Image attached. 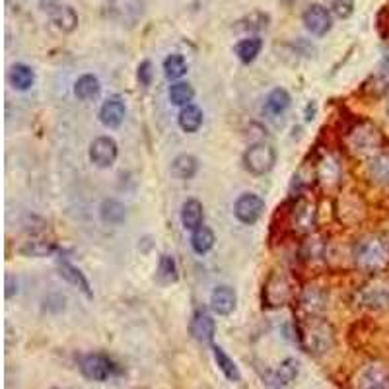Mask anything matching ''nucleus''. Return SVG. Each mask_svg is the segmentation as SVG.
<instances>
[{"instance_id": "7ed1b4c3", "label": "nucleus", "mask_w": 389, "mask_h": 389, "mask_svg": "<svg viewBox=\"0 0 389 389\" xmlns=\"http://www.w3.org/2000/svg\"><path fill=\"white\" fill-rule=\"evenodd\" d=\"M348 148L359 156H376L379 154V146H381V133L378 127L370 123H362L354 127L347 136Z\"/></svg>"}, {"instance_id": "5701e85b", "label": "nucleus", "mask_w": 389, "mask_h": 389, "mask_svg": "<svg viewBox=\"0 0 389 389\" xmlns=\"http://www.w3.org/2000/svg\"><path fill=\"white\" fill-rule=\"evenodd\" d=\"M215 232L208 228V226H199L197 230H193V234H191V246L193 249L199 253V255H205L208 253L212 247H215Z\"/></svg>"}, {"instance_id": "6ab92c4d", "label": "nucleus", "mask_w": 389, "mask_h": 389, "mask_svg": "<svg viewBox=\"0 0 389 389\" xmlns=\"http://www.w3.org/2000/svg\"><path fill=\"white\" fill-rule=\"evenodd\" d=\"M100 92H102V84H100V80L93 74H84L74 84V96L78 100H82V102L96 100L100 96Z\"/></svg>"}, {"instance_id": "20e7f679", "label": "nucleus", "mask_w": 389, "mask_h": 389, "mask_svg": "<svg viewBox=\"0 0 389 389\" xmlns=\"http://www.w3.org/2000/svg\"><path fill=\"white\" fill-rule=\"evenodd\" d=\"M277 164V150L266 143L251 144L244 154V165L249 174L265 175Z\"/></svg>"}, {"instance_id": "1a4fd4ad", "label": "nucleus", "mask_w": 389, "mask_h": 389, "mask_svg": "<svg viewBox=\"0 0 389 389\" xmlns=\"http://www.w3.org/2000/svg\"><path fill=\"white\" fill-rule=\"evenodd\" d=\"M302 20H304L306 30L309 33H314V35H318V37L325 35L331 30V26H333L331 12L323 4H311V6H307V10L304 12Z\"/></svg>"}, {"instance_id": "7c9ffc66", "label": "nucleus", "mask_w": 389, "mask_h": 389, "mask_svg": "<svg viewBox=\"0 0 389 389\" xmlns=\"http://www.w3.org/2000/svg\"><path fill=\"white\" fill-rule=\"evenodd\" d=\"M194 98V90L191 84L177 82L170 88V102L174 105H191Z\"/></svg>"}, {"instance_id": "c85d7f7f", "label": "nucleus", "mask_w": 389, "mask_h": 389, "mask_svg": "<svg viewBox=\"0 0 389 389\" xmlns=\"http://www.w3.org/2000/svg\"><path fill=\"white\" fill-rule=\"evenodd\" d=\"M164 74L165 78H170V80H179V78H183L185 74H187V61H185L183 55L174 53V55L165 57Z\"/></svg>"}, {"instance_id": "4be33fe9", "label": "nucleus", "mask_w": 389, "mask_h": 389, "mask_svg": "<svg viewBox=\"0 0 389 389\" xmlns=\"http://www.w3.org/2000/svg\"><path fill=\"white\" fill-rule=\"evenodd\" d=\"M290 107V93L284 88H275L266 96L263 109L269 115H282Z\"/></svg>"}, {"instance_id": "2f4dec72", "label": "nucleus", "mask_w": 389, "mask_h": 389, "mask_svg": "<svg viewBox=\"0 0 389 389\" xmlns=\"http://www.w3.org/2000/svg\"><path fill=\"white\" fill-rule=\"evenodd\" d=\"M338 175H341V168L333 160V158H323L319 162V179L325 185H333L338 181Z\"/></svg>"}, {"instance_id": "c9c22d12", "label": "nucleus", "mask_w": 389, "mask_h": 389, "mask_svg": "<svg viewBox=\"0 0 389 389\" xmlns=\"http://www.w3.org/2000/svg\"><path fill=\"white\" fill-rule=\"evenodd\" d=\"M266 21H269V16L266 14H263V12H253L251 16H247L246 20L237 21V24H242L239 26V30H263V28H266Z\"/></svg>"}, {"instance_id": "72a5a7b5", "label": "nucleus", "mask_w": 389, "mask_h": 389, "mask_svg": "<svg viewBox=\"0 0 389 389\" xmlns=\"http://www.w3.org/2000/svg\"><path fill=\"white\" fill-rule=\"evenodd\" d=\"M298 372H300V364L298 360L287 359L280 366L277 368V381L282 386H290L296 379Z\"/></svg>"}, {"instance_id": "9d476101", "label": "nucleus", "mask_w": 389, "mask_h": 389, "mask_svg": "<svg viewBox=\"0 0 389 389\" xmlns=\"http://www.w3.org/2000/svg\"><path fill=\"white\" fill-rule=\"evenodd\" d=\"M90 160L92 164H96L98 168H109L115 164L117 160V143L113 141L111 136H98L92 144H90Z\"/></svg>"}, {"instance_id": "f03ea898", "label": "nucleus", "mask_w": 389, "mask_h": 389, "mask_svg": "<svg viewBox=\"0 0 389 389\" xmlns=\"http://www.w3.org/2000/svg\"><path fill=\"white\" fill-rule=\"evenodd\" d=\"M300 341L307 352L325 354L333 347V329L323 319L309 318L300 327Z\"/></svg>"}, {"instance_id": "e433bc0d", "label": "nucleus", "mask_w": 389, "mask_h": 389, "mask_svg": "<svg viewBox=\"0 0 389 389\" xmlns=\"http://www.w3.org/2000/svg\"><path fill=\"white\" fill-rule=\"evenodd\" d=\"M138 82L143 84V86H150V82H152V62L150 61H143L141 62V66H138Z\"/></svg>"}, {"instance_id": "423d86ee", "label": "nucleus", "mask_w": 389, "mask_h": 389, "mask_svg": "<svg viewBox=\"0 0 389 389\" xmlns=\"http://www.w3.org/2000/svg\"><path fill=\"white\" fill-rule=\"evenodd\" d=\"M265 210V201L255 193H244L237 197L236 205H234V215L242 224H255L257 220L263 216Z\"/></svg>"}, {"instance_id": "39448f33", "label": "nucleus", "mask_w": 389, "mask_h": 389, "mask_svg": "<svg viewBox=\"0 0 389 389\" xmlns=\"http://www.w3.org/2000/svg\"><path fill=\"white\" fill-rule=\"evenodd\" d=\"M42 2V8L47 14L51 21L64 33H71L78 28V14L74 12L72 6L69 4H62L61 0H39Z\"/></svg>"}, {"instance_id": "dca6fc26", "label": "nucleus", "mask_w": 389, "mask_h": 389, "mask_svg": "<svg viewBox=\"0 0 389 389\" xmlns=\"http://www.w3.org/2000/svg\"><path fill=\"white\" fill-rule=\"evenodd\" d=\"M292 222L298 232H311L316 226V205L309 201H300L294 206L292 212Z\"/></svg>"}, {"instance_id": "f257e3e1", "label": "nucleus", "mask_w": 389, "mask_h": 389, "mask_svg": "<svg viewBox=\"0 0 389 389\" xmlns=\"http://www.w3.org/2000/svg\"><path fill=\"white\" fill-rule=\"evenodd\" d=\"M352 259L366 273H379L389 265V239L383 236H366L352 249Z\"/></svg>"}, {"instance_id": "bb28decb", "label": "nucleus", "mask_w": 389, "mask_h": 389, "mask_svg": "<svg viewBox=\"0 0 389 389\" xmlns=\"http://www.w3.org/2000/svg\"><path fill=\"white\" fill-rule=\"evenodd\" d=\"M212 350H215V360H216V364H218V368H220V372H222V374H224L226 378L230 379V381H234V383L239 381V379H242L239 368L236 366V362L226 354L224 348L215 347Z\"/></svg>"}, {"instance_id": "a211bd4d", "label": "nucleus", "mask_w": 389, "mask_h": 389, "mask_svg": "<svg viewBox=\"0 0 389 389\" xmlns=\"http://www.w3.org/2000/svg\"><path fill=\"white\" fill-rule=\"evenodd\" d=\"M368 175L374 183L389 185V154L379 152L372 156L368 162Z\"/></svg>"}, {"instance_id": "412c9836", "label": "nucleus", "mask_w": 389, "mask_h": 389, "mask_svg": "<svg viewBox=\"0 0 389 389\" xmlns=\"http://www.w3.org/2000/svg\"><path fill=\"white\" fill-rule=\"evenodd\" d=\"M177 123L181 127V131L185 133H197L203 125V111L197 105H185L183 109L179 111Z\"/></svg>"}, {"instance_id": "aec40b11", "label": "nucleus", "mask_w": 389, "mask_h": 389, "mask_svg": "<svg viewBox=\"0 0 389 389\" xmlns=\"http://www.w3.org/2000/svg\"><path fill=\"white\" fill-rule=\"evenodd\" d=\"M197 172H199V162L191 154H179L172 162V174L177 179H193Z\"/></svg>"}, {"instance_id": "c756f323", "label": "nucleus", "mask_w": 389, "mask_h": 389, "mask_svg": "<svg viewBox=\"0 0 389 389\" xmlns=\"http://www.w3.org/2000/svg\"><path fill=\"white\" fill-rule=\"evenodd\" d=\"M127 216V208L117 201H103L102 220L107 224H121Z\"/></svg>"}, {"instance_id": "393cba45", "label": "nucleus", "mask_w": 389, "mask_h": 389, "mask_svg": "<svg viewBox=\"0 0 389 389\" xmlns=\"http://www.w3.org/2000/svg\"><path fill=\"white\" fill-rule=\"evenodd\" d=\"M59 271H61V277H64L74 287H78L82 290L84 294L88 298H92V290H90V284H88V280L86 277L82 275V271L80 269H76L74 265H71L69 261H61L59 263Z\"/></svg>"}, {"instance_id": "58836bf2", "label": "nucleus", "mask_w": 389, "mask_h": 389, "mask_svg": "<svg viewBox=\"0 0 389 389\" xmlns=\"http://www.w3.org/2000/svg\"><path fill=\"white\" fill-rule=\"evenodd\" d=\"M388 117H389V102H388Z\"/></svg>"}, {"instance_id": "0eeeda50", "label": "nucleus", "mask_w": 389, "mask_h": 389, "mask_svg": "<svg viewBox=\"0 0 389 389\" xmlns=\"http://www.w3.org/2000/svg\"><path fill=\"white\" fill-rule=\"evenodd\" d=\"M356 306L368 311H383L389 309V287L388 284H372L356 294Z\"/></svg>"}, {"instance_id": "2eb2a0df", "label": "nucleus", "mask_w": 389, "mask_h": 389, "mask_svg": "<svg viewBox=\"0 0 389 389\" xmlns=\"http://www.w3.org/2000/svg\"><path fill=\"white\" fill-rule=\"evenodd\" d=\"M236 290L230 287H216L210 294V307L218 316H230L236 309Z\"/></svg>"}, {"instance_id": "f704fd0d", "label": "nucleus", "mask_w": 389, "mask_h": 389, "mask_svg": "<svg viewBox=\"0 0 389 389\" xmlns=\"http://www.w3.org/2000/svg\"><path fill=\"white\" fill-rule=\"evenodd\" d=\"M55 249L57 247L51 242H28V246L21 247V253L31 257H45L51 255Z\"/></svg>"}, {"instance_id": "473e14b6", "label": "nucleus", "mask_w": 389, "mask_h": 389, "mask_svg": "<svg viewBox=\"0 0 389 389\" xmlns=\"http://www.w3.org/2000/svg\"><path fill=\"white\" fill-rule=\"evenodd\" d=\"M158 280L162 284H172L177 280V265H175L174 257L162 255L160 265H158Z\"/></svg>"}, {"instance_id": "6e6552de", "label": "nucleus", "mask_w": 389, "mask_h": 389, "mask_svg": "<svg viewBox=\"0 0 389 389\" xmlns=\"http://www.w3.org/2000/svg\"><path fill=\"white\" fill-rule=\"evenodd\" d=\"M356 389H389V370L379 364V362H372L368 366L360 370L356 381H354Z\"/></svg>"}, {"instance_id": "4468645a", "label": "nucleus", "mask_w": 389, "mask_h": 389, "mask_svg": "<svg viewBox=\"0 0 389 389\" xmlns=\"http://www.w3.org/2000/svg\"><path fill=\"white\" fill-rule=\"evenodd\" d=\"M216 333V323L210 314H206L205 309L194 311L193 319H191V335H193L199 343L208 345L212 343Z\"/></svg>"}, {"instance_id": "ddd939ff", "label": "nucleus", "mask_w": 389, "mask_h": 389, "mask_svg": "<svg viewBox=\"0 0 389 389\" xmlns=\"http://www.w3.org/2000/svg\"><path fill=\"white\" fill-rule=\"evenodd\" d=\"M125 113H127V107L123 100L119 96H111L103 102L100 109V121L107 129H117L125 121Z\"/></svg>"}, {"instance_id": "9b49d317", "label": "nucleus", "mask_w": 389, "mask_h": 389, "mask_svg": "<svg viewBox=\"0 0 389 389\" xmlns=\"http://www.w3.org/2000/svg\"><path fill=\"white\" fill-rule=\"evenodd\" d=\"M288 298H290V282L284 275L277 273L266 280L265 290H263V300L266 302V306H284Z\"/></svg>"}, {"instance_id": "a878e982", "label": "nucleus", "mask_w": 389, "mask_h": 389, "mask_svg": "<svg viewBox=\"0 0 389 389\" xmlns=\"http://www.w3.org/2000/svg\"><path fill=\"white\" fill-rule=\"evenodd\" d=\"M33 80H35V74L31 71L28 64H14L10 71V82L12 86L16 88V90H30L31 86H33Z\"/></svg>"}, {"instance_id": "f3484780", "label": "nucleus", "mask_w": 389, "mask_h": 389, "mask_svg": "<svg viewBox=\"0 0 389 389\" xmlns=\"http://www.w3.org/2000/svg\"><path fill=\"white\" fill-rule=\"evenodd\" d=\"M205 220V208L203 203L197 201V199H187L181 206V224L185 230H197L199 226H203Z\"/></svg>"}, {"instance_id": "4c0bfd02", "label": "nucleus", "mask_w": 389, "mask_h": 389, "mask_svg": "<svg viewBox=\"0 0 389 389\" xmlns=\"http://www.w3.org/2000/svg\"><path fill=\"white\" fill-rule=\"evenodd\" d=\"M333 10L338 18H348L352 14V0H335L333 2Z\"/></svg>"}, {"instance_id": "f8f14e48", "label": "nucleus", "mask_w": 389, "mask_h": 389, "mask_svg": "<svg viewBox=\"0 0 389 389\" xmlns=\"http://www.w3.org/2000/svg\"><path fill=\"white\" fill-rule=\"evenodd\" d=\"M80 370H82L84 378L92 379V381H105L111 376L113 364L111 360L103 354H88L80 362Z\"/></svg>"}, {"instance_id": "cd10ccee", "label": "nucleus", "mask_w": 389, "mask_h": 389, "mask_svg": "<svg viewBox=\"0 0 389 389\" xmlns=\"http://www.w3.org/2000/svg\"><path fill=\"white\" fill-rule=\"evenodd\" d=\"M302 306L306 307L309 314H318V311H323L325 306H327V296L323 290H319L316 287H309L304 292L302 296Z\"/></svg>"}, {"instance_id": "b1692460", "label": "nucleus", "mask_w": 389, "mask_h": 389, "mask_svg": "<svg viewBox=\"0 0 389 389\" xmlns=\"http://www.w3.org/2000/svg\"><path fill=\"white\" fill-rule=\"evenodd\" d=\"M261 49H263V42L259 37H247V39H242V42L237 43L236 47H234V53H236V57L244 64H249V62L255 61Z\"/></svg>"}]
</instances>
